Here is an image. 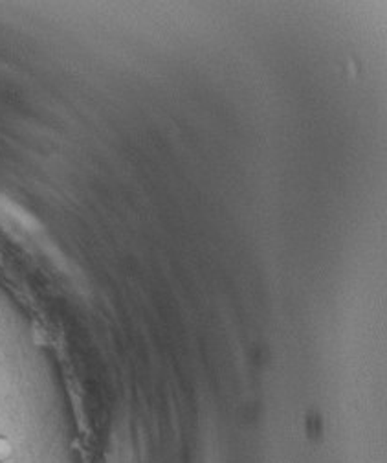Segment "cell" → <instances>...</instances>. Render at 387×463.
Listing matches in <instances>:
<instances>
[{
    "label": "cell",
    "mask_w": 387,
    "mask_h": 463,
    "mask_svg": "<svg viewBox=\"0 0 387 463\" xmlns=\"http://www.w3.org/2000/svg\"><path fill=\"white\" fill-rule=\"evenodd\" d=\"M12 458H14V445L6 436L0 434V463H6Z\"/></svg>",
    "instance_id": "6da1fadb"
}]
</instances>
